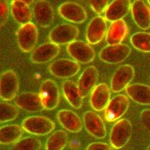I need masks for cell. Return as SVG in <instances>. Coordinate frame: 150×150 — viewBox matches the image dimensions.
Segmentation results:
<instances>
[{"mask_svg": "<svg viewBox=\"0 0 150 150\" xmlns=\"http://www.w3.org/2000/svg\"><path fill=\"white\" fill-rule=\"evenodd\" d=\"M132 133V124L129 120L123 119L118 120L110 132V145L115 149L122 148L129 142Z\"/></svg>", "mask_w": 150, "mask_h": 150, "instance_id": "obj_1", "label": "cell"}, {"mask_svg": "<svg viewBox=\"0 0 150 150\" xmlns=\"http://www.w3.org/2000/svg\"><path fill=\"white\" fill-rule=\"evenodd\" d=\"M22 125L27 133L37 136L48 135L55 128V124L51 119L40 116L26 118L22 122Z\"/></svg>", "mask_w": 150, "mask_h": 150, "instance_id": "obj_2", "label": "cell"}, {"mask_svg": "<svg viewBox=\"0 0 150 150\" xmlns=\"http://www.w3.org/2000/svg\"><path fill=\"white\" fill-rule=\"evenodd\" d=\"M131 52V47L126 44L108 45L101 50L99 58L102 62L116 64L123 62L128 58Z\"/></svg>", "mask_w": 150, "mask_h": 150, "instance_id": "obj_3", "label": "cell"}, {"mask_svg": "<svg viewBox=\"0 0 150 150\" xmlns=\"http://www.w3.org/2000/svg\"><path fill=\"white\" fill-rule=\"evenodd\" d=\"M38 29L33 22L22 25L17 32L18 44L22 51H31L35 48L38 41Z\"/></svg>", "mask_w": 150, "mask_h": 150, "instance_id": "obj_4", "label": "cell"}, {"mask_svg": "<svg viewBox=\"0 0 150 150\" xmlns=\"http://www.w3.org/2000/svg\"><path fill=\"white\" fill-rule=\"evenodd\" d=\"M39 95L46 110H54L59 104V89L57 83L51 79H47L41 84Z\"/></svg>", "mask_w": 150, "mask_h": 150, "instance_id": "obj_5", "label": "cell"}, {"mask_svg": "<svg viewBox=\"0 0 150 150\" xmlns=\"http://www.w3.org/2000/svg\"><path fill=\"white\" fill-rule=\"evenodd\" d=\"M79 29L71 24L58 25L51 31L49 38L50 41L57 45L69 44L78 39Z\"/></svg>", "mask_w": 150, "mask_h": 150, "instance_id": "obj_6", "label": "cell"}, {"mask_svg": "<svg viewBox=\"0 0 150 150\" xmlns=\"http://www.w3.org/2000/svg\"><path fill=\"white\" fill-rule=\"evenodd\" d=\"M67 51L71 58L81 64H88L95 58V51L89 43L83 41H74L67 47Z\"/></svg>", "mask_w": 150, "mask_h": 150, "instance_id": "obj_7", "label": "cell"}, {"mask_svg": "<svg viewBox=\"0 0 150 150\" xmlns=\"http://www.w3.org/2000/svg\"><path fill=\"white\" fill-rule=\"evenodd\" d=\"M19 89V80L13 70L4 72L0 79V95L4 101H11L16 96Z\"/></svg>", "mask_w": 150, "mask_h": 150, "instance_id": "obj_8", "label": "cell"}, {"mask_svg": "<svg viewBox=\"0 0 150 150\" xmlns=\"http://www.w3.org/2000/svg\"><path fill=\"white\" fill-rule=\"evenodd\" d=\"M129 98L125 95H117L109 101L105 108L104 119L108 122H114L120 119L128 110Z\"/></svg>", "mask_w": 150, "mask_h": 150, "instance_id": "obj_9", "label": "cell"}, {"mask_svg": "<svg viewBox=\"0 0 150 150\" xmlns=\"http://www.w3.org/2000/svg\"><path fill=\"white\" fill-rule=\"evenodd\" d=\"M49 72L53 76L60 79H67L74 76L80 70L77 61L69 59H59L52 62L49 66Z\"/></svg>", "mask_w": 150, "mask_h": 150, "instance_id": "obj_10", "label": "cell"}, {"mask_svg": "<svg viewBox=\"0 0 150 150\" xmlns=\"http://www.w3.org/2000/svg\"><path fill=\"white\" fill-rule=\"evenodd\" d=\"M58 12L63 19L74 23H82L87 19L88 15L85 8L79 4L67 1L59 7Z\"/></svg>", "mask_w": 150, "mask_h": 150, "instance_id": "obj_11", "label": "cell"}, {"mask_svg": "<svg viewBox=\"0 0 150 150\" xmlns=\"http://www.w3.org/2000/svg\"><path fill=\"white\" fill-rule=\"evenodd\" d=\"M135 76V70L130 64L119 67L111 79V89L114 93H119L127 87Z\"/></svg>", "mask_w": 150, "mask_h": 150, "instance_id": "obj_12", "label": "cell"}, {"mask_svg": "<svg viewBox=\"0 0 150 150\" xmlns=\"http://www.w3.org/2000/svg\"><path fill=\"white\" fill-rule=\"evenodd\" d=\"M107 33V23L105 17L98 16L93 19L86 29V39L90 44H99Z\"/></svg>", "mask_w": 150, "mask_h": 150, "instance_id": "obj_13", "label": "cell"}, {"mask_svg": "<svg viewBox=\"0 0 150 150\" xmlns=\"http://www.w3.org/2000/svg\"><path fill=\"white\" fill-rule=\"evenodd\" d=\"M33 16L36 23L42 28L49 27L54 20V10L47 0H38L33 8Z\"/></svg>", "mask_w": 150, "mask_h": 150, "instance_id": "obj_14", "label": "cell"}, {"mask_svg": "<svg viewBox=\"0 0 150 150\" xmlns=\"http://www.w3.org/2000/svg\"><path fill=\"white\" fill-rule=\"evenodd\" d=\"M59 45L49 42L40 45L31 54L32 62L35 64H45L53 60L60 53Z\"/></svg>", "mask_w": 150, "mask_h": 150, "instance_id": "obj_15", "label": "cell"}, {"mask_svg": "<svg viewBox=\"0 0 150 150\" xmlns=\"http://www.w3.org/2000/svg\"><path fill=\"white\" fill-rule=\"evenodd\" d=\"M83 124L88 133L96 139H103L106 135V129L103 120L98 114L92 111L84 114Z\"/></svg>", "mask_w": 150, "mask_h": 150, "instance_id": "obj_16", "label": "cell"}, {"mask_svg": "<svg viewBox=\"0 0 150 150\" xmlns=\"http://www.w3.org/2000/svg\"><path fill=\"white\" fill-rule=\"evenodd\" d=\"M15 103L18 108L28 112H38L45 109L40 95L33 92H24L18 95Z\"/></svg>", "mask_w": 150, "mask_h": 150, "instance_id": "obj_17", "label": "cell"}, {"mask_svg": "<svg viewBox=\"0 0 150 150\" xmlns=\"http://www.w3.org/2000/svg\"><path fill=\"white\" fill-rule=\"evenodd\" d=\"M98 79V71L94 66H91L84 70L78 80L79 93L83 98H85L92 93L96 87Z\"/></svg>", "mask_w": 150, "mask_h": 150, "instance_id": "obj_18", "label": "cell"}, {"mask_svg": "<svg viewBox=\"0 0 150 150\" xmlns=\"http://www.w3.org/2000/svg\"><path fill=\"white\" fill-rule=\"evenodd\" d=\"M110 101V90L105 83L99 84L91 93L90 105L94 110L100 112L105 110Z\"/></svg>", "mask_w": 150, "mask_h": 150, "instance_id": "obj_19", "label": "cell"}, {"mask_svg": "<svg viewBox=\"0 0 150 150\" xmlns=\"http://www.w3.org/2000/svg\"><path fill=\"white\" fill-rule=\"evenodd\" d=\"M131 13L136 24L143 30L150 28V9L143 0H135L131 6Z\"/></svg>", "mask_w": 150, "mask_h": 150, "instance_id": "obj_20", "label": "cell"}, {"mask_svg": "<svg viewBox=\"0 0 150 150\" xmlns=\"http://www.w3.org/2000/svg\"><path fill=\"white\" fill-rule=\"evenodd\" d=\"M131 0H114L105 10V19L109 22L122 19L131 9Z\"/></svg>", "mask_w": 150, "mask_h": 150, "instance_id": "obj_21", "label": "cell"}, {"mask_svg": "<svg viewBox=\"0 0 150 150\" xmlns=\"http://www.w3.org/2000/svg\"><path fill=\"white\" fill-rule=\"evenodd\" d=\"M129 33V29L124 20L112 22L106 35V41L108 45L121 44Z\"/></svg>", "mask_w": 150, "mask_h": 150, "instance_id": "obj_22", "label": "cell"}, {"mask_svg": "<svg viewBox=\"0 0 150 150\" xmlns=\"http://www.w3.org/2000/svg\"><path fill=\"white\" fill-rule=\"evenodd\" d=\"M57 120L59 124L71 133H79L82 129L80 118L74 111L61 110L57 113Z\"/></svg>", "mask_w": 150, "mask_h": 150, "instance_id": "obj_23", "label": "cell"}, {"mask_svg": "<svg viewBox=\"0 0 150 150\" xmlns=\"http://www.w3.org/2000/svg\"><path fill=\"white\" fill-rule=\"evenodd\" d=\"M127 94L136 103L150 105V87L141 83H134L127 86Z\"/></svg>", "mask_w": 150, "mask_h": 150, "instance_id": "obj_24", "label": "cell"}, {"mask_svg": "<svg viewBox=\"0 0 150 150\" xmlns=\"http://www.w3.org/2000/svg\"><path fill=\"white\" fill-rule=\"evenodd\" d=\"M63 95L73 108L79 109L83 105V97L79 93L78 85L74 81L66 80L62 84Z\"/></svg>", "mask_w": 150, "mask_h": 150, "instance_id": "obj_25", "label": "cell"}, {"mask_svg": "<svg viewBox=\"0 0 150 150\" xmlns=\"http://www.w3.org/2000/svg\"><path fill=\"white\" fill-rule=\"evenodd\" d=\"M29 5L20 0H13L11 5V13L18 24L23 25L30 22L32 20V12Z\"/></svg>", "mask_w": 150, "mask_h": 150, "instance_id": "obj_26", "label": "cell"}, {"mask_svg": "<svg viewBox=\"0 0 150 150\" xmlns=\"http://www.w3.org/2000/svg\"><path fill=\"white\" fill-rule=\"evenodd\" d=\"M24 129L18 124H8L0 129V143L10 145L18 141L23 135Z\"/></svg>", "mask_w": 150, "mask_h": 150, "instance_id": "obj_27", "label": "cell"}, {"mask_svg": "<svg viewBox=\"0 0 150 150\" xmlns=\"http://www.w3.org/2000/svg\"><path fill=\"white\" fill-rule=\"evenodd\" d=\"M68 143L66 132L59 130L52 134L47 141L45 148L47 150H61L64 149Z\"/></svg>", "mask_w": 150, "mask_h": 150, "instance_id": "obj_28", "label": "cell"}, {"mask_svg": "<svg viewBox=\"0 0 150 150\" xmlns=\"http://www.w3.org/2000/svg\"><path fill=\"white\" fill-rule=\"evenodd\" d=\"M131 44L139 51L150 53V33L138 32L131 36Z\"/></svg>", "mask_w": 150, "mask_h": 150, "instance_id": "obj_29", "label": "cell"}, {"mask_svg": "<svg viewBox=\"0 0 150 150\" xmlns=\"http://www.w3.org/2000/svg\"><path fill=\"white\" fill-rule=\"evenodd\" d=\"M42 148V144L40 139L34 137H26L20 139L13 145L14 150H38Z\"/></svg>", "mask_w": 150, "mask_h": 150, "instance_id": "obj_30", "label": "cell"}, {"mask_svg": "<svg viewBox=\"0 0 150 150\" xmlns=\"http://www.w3.org/2000/svg\"><path fill=\"white\" fill-rule=\"evenodd\" d=\"M18 114V109L12 104L5 102L0 104V122L1 123L16 119Z\"/></svg>", "mask_w": 150, "mask_h": 150, "instance_id": "obj_31", "label": "cell"}, {"mask_svg": "<svg viewBox=\"0 0 150 150\" xmlns=\"http://www.w3.org/2000/svg\"><path fill=\"white\" fill-rule=\"evenodd\" d=\"M9 5L7 0H0V24L4 26L8 20Z\"/></svg>", "mask_w": 150, "mask_h": 150, "instance_id": "obj_32", "label": "cell"}, {"mask_svg": "<svg viewBox=\"0 0 150 150\" xmlns=\"http://www.w3.org/2000/svg\"><path fill=\"white\" fill-rule=\"evenodd\" d=\"M109 0H90L91 8L98 14L105 12L108 6Z\"/></svg>", "mask_w": 150, "mask_h": 150, "instance_id": "obj_33", "label": "cell"}, {"mask_svg": "<svg viewBox=\"0 0 150 150\" xmlns=\"http://www.w3.org/2000/svg\"><path fill=\"white\" fill-rule=\"evenodd\" d=\"M141 121L145 129L150 133V109H145L141 113Z\"/></svg>", "mask_w": 150, "mask_h": 150, "instance_id": "obj_34", "label": "cell"}, {"mask_svg": "<svg viewBox=\"0 0 150 150\" xmlns=\"http://www.w3.org/2000/svg\"><path fill=\"white\" fill-rule=\"evenodd\" d=\"M113 149L111 145L101 142L92 143L87 147L88 150H112Z\"/></svg>", "mask_w": 150, "mask_h": 150, "instance_id": "obj_35", "label": "cell"}, {"mask_svg": "<svg viewBox=\"0 0 150 150\" xmlns=\"http://www.w3.org/2000/svg\"><path fill=\"white\" fill-rule=\"evenodd\" d=\"M20 1H24L25 3H26L27 4H28V5H30V4H33V2L35 1V0H20Z\"/></svg>", "mask_w": 150, "mask_h": 150, "instance_id": "obj_36", "label": "cell"}, {"mask_svg": "<svg viewBox=\"0 0 150 150\" xmlns=\"http://www.w3.org/2000/svg\"><path fill=\"white\" fill-rule=\"evenodd\" d=\"M147 149H148V150H150V145H149V147H148V148H147Z\"/></svg>", "mask_w": 150, "mask_h": 150, "instance_id": "obj_37", "label": "cell"}, {"mask_svg": "<svg viewBox=\"0 0 150 150\" xmlns=\"http://www.w3.org/2000/svg\"><path fill=\"white\" fill-rule=\"evenodd\" d=\"M147 1H148V3H149V4L150 5V0H147Z\"/></svg>", "mask_w": 150, "mask_h": 150, "instance_id": "obj_38", "label": "cell"}]
</instances>
